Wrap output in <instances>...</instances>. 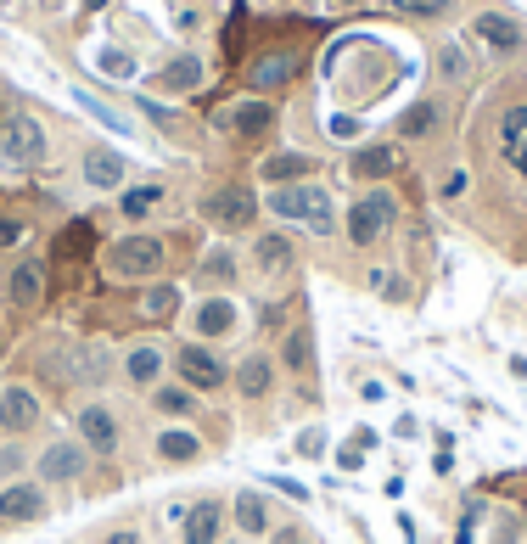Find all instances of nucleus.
I'll return each mask as SVG.
<instances>
[{
	"mask_svg": "<svg viewBox=\"0 0 527 544\" xmlns=\"http://www.w3.org/2000/svg\"><path fill=\"white\" fill-rule=\"evenodd\" d=\"M191 326H197V337H225V331H236V303H230L225 292L202 298L197 315H191Z\"/></svg>",
	"mask_w": 527,
	"mask_h": 544,
	"instance_id": "nucleus-19",
	"label": "nucleus"
},
{
	"mask_svg": "<svg viewBox=\"0 0 527 544\" xmlns=\"http://www.w3.org/2000/svg\"><path fill=\"white\" fill-rule=\"evenodd\" d=\"M197 455H202L197 432H186V427H163L157 432V460H163V466H191Z\"/></svg>",
	"mask_w": 527,
	"mask_h": 544,
	"instance_id": "nucleus-20",
	"label": "nucleus"
},
{
	"mask_svg": "<svg viewBox=\"0 0 527 544\" xmlns=\"http://www.w3.org/2000/svg\"><path fill=\"white\" fill-rule=\"evenodd\" d=\"M359 393H365V404H382V399H387V387H382V382H365Z\"/></svg>",
	"mask_w": 527,
	"mask_h": 544,
	"instance_id": "nucleus-47",
	"label": "nucleus"
},
{
	"mask_svg": "<svg viewBox=\"0 0 527 544\" xmlns=\"http://www.w3.org/2000/svg\"><path fill=\"white\" fill-rule=\"evenodd\" d=\"M449 466H455V449L443 444V449H438V455H432V472H438V477H443V472H449Z\"/></svg>",
	"mask_w": 527,
	"mask_h": 544,
	"instance_id": "nucleus-44",
	"label": "nucleus"
},
{
	"mask_svg": "<svg viewBox=\"0 0 527 544\" xmlns=\"http://www.w3.org/2000/svg\"><path fill=\"white\" fill-rule=\"evenodd\" d=\"M169 264V247L157 242V236H118L113 247H107V270L124 275V281H146V275H157Z\"/></svg>",
	"mask_w": 527,
	"mask_h": 544,
	"instance_id": "nucleus-2",
	"label": "nucleus"
},
{
	"mask_svg": "<svg viewBox=\"0 0 527 544\" xmlns=\"http://www.w3.org/2000/svg\"><path fill=\"white\" fill-rule=\"evenodd\" d=\"M253 264L258 270H286V264H292V242L275 236V230H264V236L253 242Z\"/></svg>",
	"mask_w": 527,
	"mask_h": 544,
	"instance_id": "nucleus-29",
	"label": "nucleus"
},
{
	"mask_svg": "<svg viewBox=\"0 0 527 544\" xmlns=\"http://www.w3.org/2000/svg\"><path fill=\"white\" fill-rule=\"evenodd\" d=\"M107 544H141V533H129V528H118V533H107Z\"/></svg>",
	"mask_w": 527,
	"mask_h": 544,
	"instance_id": "nucleus-48",
	"label": "nucleus"
},
{
	"mask_svg": "<svg viewBox=\"0 0 527 544\" xmlns=\"http://www.w3.org/2000/svg\"><path fill=\"white\" fill-rule=\"evenodd\" d=\"M40 158H45L40 118H29V113L6 118V124H0V163H6V169H34Z\"/></svg>",
	"mask_w": 527,
	"mask_h": 544,
	"instance_id": "nucleus-4",
	"label": "nucleus"
},
{
	"mask_svg": "<svg viewBox=\"0 0 527 544\" xmlns=\"http://www.w3.org/2000/svg\"><path fill=\"white\" fill-rule=\"evenodd\" d=\"M197 281H202V287H219V292H225L230 281H236V253H230V247H214V253L197 264Z\"/></svg>",
	"mask_w": 527,
	"mask_h": 544,
	"instance_id": "nucleus-27",
	"label": "nucleus"
},
{
	"mask_svg": "<svg viewBox=\"0 0 527 544\" xmlns=\"http://www.w3.org/2000/svg\"><path fill=\"white\" fill-rule=\"evenodd\" d=\"M382 6H387V12H399V17H421V23L455 12V0H382Z\"/></svg>",
	"mask_w": 527,
	"mask_h": 544,
	"instance_id": "nucleus-33",
	"label": "nucleus"
},
{
	"mask_svg": "<svg viewBox=\"0 0 527 544\" xmlns=\"http://www.w3.org/2000/svg\"><path fill=\"white\" fill-rule=\"evenodd\" d=\"M354 129H359L354 118H331V135H337V141H348V135H354Z\"/></svg>",
	"mask_w": 527,
	"mask_h": 544,
	"instance_id": "nucleus-45",
	"label": "nucleus"
},
{
	"mask_svg": "<svg viewBox=\"0 0 527 544\" xmlns=\"http://www.w3.org/2000/svg\"><path fill=\"white\" fill-rule=\"evenodd\" d=\"M101 371H107V354H101L96 343L79 348V376H90V382H101Z\"/></svg>",
	"mask_w": 527,
	"mask_h": 544,
	"instance_id": "nucleus-37",
	"label": "nucleus"
},
{
	"mask_svg": "<svg viewBox=\"0 0 527 544\" xmlns=\"http://www.w3.org/2000/svg\"><path fill=\"white\" fill-rule=\"evenodd\" d=\"M6 298L17 303V309H34V303L45 298V264L40 258H23L12 270V281H6Z\"/></svg>",
	"mask_w": 527,
	"mask_h": 544,
	"instance_id": "nucleus-18",
	"label": "nucleus"
},
{
	"mask_svg": "<svg viewBox=\"0 0 527 544\" xmlns=\"http://www.w3.org/2000/svg\"><path fill=\"white\" fill-rule=\"evenodd\" d=\"M348 174L354 180H387V174H399V146H387V141L359 146L354 158H348Z\"/></svg>",
	"mask_w": 527,
	"mask_h": 544,
	"instance_id": "nucleus-15",
	"label": "nucleus"
},
{
	"mask_svg": "<svg viewBox=\"0 0 527 544\" xmlns=\"http://www.w3.org/2000/svg\"><path fill=\"white\" fill-rule=\"evenodd\" d=\"M337 466H342V472H359V466H365V449H359V444H348V449L337 455Z\"/></svg>",
	"mask_w": 527,
	"mask_h": 544,
	"instance_id": "nucleus-39",
	"label": "nucleus"
},
{
	"mask_svg": "<svg viewBox=\"0 0 527 544\" xmlns=\"http://www.w3.org/2000/svg\"><path fill=\"white\" fill-rule=\"evenodd\" d=\"M516 169H522V174H527V146H522V158H516Z\"/></svg>",
	"mask_w": 527,
	"mask_h": 544,
	"instance_id": "nucleus-49",
	"label": "nucleus"
},
{
	"mask_svg": "<svg viewBox=\"0 0 527 544\" xmlns=\"http://www.w3.org/2000/svg\"><path fill=\"white\" fill-rule=\"evenodd\" d=\"M202 219L214 230H247L258 219V197L247 186H214L202 197Z\"/></svg>",
	"mask_w": 527,
	"mask_h": 544,
	"instance_id": "nucleus-5",
	"label": "nucleus"
},
{
	"mask_svg": "<svg viewBox=\"0 0 527 544\" xmlns=\"http://www.w3.org/2000/svg\"><path fill=\"white\" fill-rule=\"evenodd\" d=\"M270 214L292 219V225H309L314 236H331L337 230V208H331V191L303 180V186H275L270 191Z\"/></svg>",
	"mask_w": 527,
	"mask_h": 544,
	"instance_id": "nucleus-1",
	"label": "nucleus"
},
{
	"mask_svg": "<svg viewBox=\"0 0 527 544\" xmlns=\"http://www.w3.org/2000/svg\"><path fill=\"white\" fill-rule=\"evenodd\" d=\"M85 460H90V449L79 444V438L45 444V455H40V483H73V477H85Z\"/></svg>",
	"mask_w": 527,
	"mask_h": 544,
	"instance_id": "nucleus-11",
	"label": "nucleus"
},
{
	"mask_svg": "<svg viewBox=\"0 0 527 544\" xmlns=\"http://www.w3.org/2000/svg\"><path fill=\"white\" fill-rule=\"evenodd\" d=\"M371 287L382 292L387 303H404V298H410V281H404L399 270H376V275H371Z\"/></svg>",
	"mask_w": 527,
	"mask_h": 544,
	"instance_id": "nucleus-35",
	"label": "nucleus"
},
{
	"mask_svg": "<svg viewBox=\"0 0 527 544\" xmlns=\"http://www.w3.org/2000/svg\"><path fill=\"white\" fill-rule=\"evenodd\" d=\"M236 528H242L247 539H258V533L270 528V505H264V494H253V488L236 494Z\"/></svg>",
	"mask_w": 527,
	"mask_h": 544,
	"instance_id": "nucleus-26",
	"label": "nucleus"
},
{
	"mask_svg": "<svg viewBox=\"0 0 527 544\" xmlns=\"http://www.w3.org/2000/svg\"><path fill=\"white\" fill-rule=\"evenodd\" d=\"M438 118H443L438 101H415L410 113L399 118V135H404V141H421V135H432V129H438Z\"/></svg>",
	"mask_w": 527,
	"mask_h": 544,
	"instance_id": "nucleus-28",
	"label": "nucleus"
},
{
	"mask_svg": "<svg viewBox=\"0 0 527 544\" xmlns=\"http://www.w3.org/2000/svg\"><path fill=\"white\" fill-rule=\"evenodd\" d=\"M214 124H219V129H230L236 141H264V135L275 129V107L253 96V101H236V107H225V113H219Z\"/></svg>",
	"mask_w": 527,
	"mask_h": 544,
	"instance_id": "nucleus-9",
	"label": "nucleus"
},
{
	"mask_svg": "<svg viewBox=\"0 0 527 544\" xmlns=\"http://www.w3.org/2000/svg\"><path fill=\"white\" fill-rule=\"evenodd\" d=\"M258 174H264V186H303V180H309V174H314V158H309V152H275V158H264V169H258Z\"/></svg>",
	"mask_w": 527,
	"mask_h": 544,
	"instance_id": "nucleus-16",
	"label": "nucleus"
},
{
	"mask_svg": "<svg viewBox=\"0 0 527 544\" xmlns=\"http://www.w3.org/2000/svg\"><path fill=\"white\" fill-rule=\"evenodd\" d=\"M438 73L449 79V85H466V79H471V62H466V51H460L455 40H449V45L438 51Z\"/></svg>",
	"mask_w": 527,
	"mask_h": 544,
	"instance_id": "nucleus-34",
	"label": "nucleus"
},
{
	"mask_svg": "<svg viewBox=\"0 0 527 544\" xmlns=\"http://www.w3.org/2000/svg\"><path fill=\"white\" fill-rule=\"evenodd\" d=\"M180 528H186V533H180L186 544H219V533H225V505H219V500H197Z\"/></svg>",
	"mask_w": 527,
	"mask_h": 544,
	"instance_id": "nucleus-14",
	"label": "nucleus"
},
{
	"mask_svg": "<svg viewBox=\"0 0 527 544\" xmlns=\"http://www.w3.org/2000/svg\"><path fill=\"white\" fill-rule=\"evenodd\" d=\"M292 73H298V57H292V51H270V57L253 62V73H247V79H253L258 90H281Z\"/></svg>",
	"mask_w": 527,
	"mask_h": 544,
	"instance_id": "nucleus-22",
	"label": "nucleus"
},
{
	"mask_svg": "<svg viewBox=\"0 0 527 544\" xmlns=\"http://www.w3.org/2000/svg\"><path fill=\"white\" fill-rule=\"evenodd\" d=\"M17 236H23V225H17V219H0V247H12Z\"/></svg>",
	"mask_w": 527,
	"mask_h": 544,
	"instance_id": "nucleus-43",
	"label": "nucleus"
},
{
	"mask_svg": "<svg viewBox=\"0 0 527 544\" xmlns=\"http://www.w3.org/2000/svg\"><path fill=\"white\" fill-rule=\"evenodd\" d=\"M118 208H124V219H146L152 208H163V186H129Z\"/></svg>",
	"mask_w": 527,
	"mask_h": 544,
	"instance_id": "nucleus-32",
	"label": "nucleus"
},
{
	"mask_svg": "<svg viewBox=\"0 0 527 544\" xmlns=\"http://www.w3.org/2000/svg\"><path fill=\"white\" fill-rule=\"evenodd\" d=\"M258 326H281V303H264V309H258Z\"/></svg>",
	"mask_w": 527,
	"mask_h": 544,
	"instance_id": "nucleus-42",
	"label": "nucleus"
},
{
	"mask_svg": "<svg viewBox=\"0 0 527 544\" xmlns=\"http://www.w3.org/2000/svg\"><path fill=\"white\" fill-rule=\"evenodd\" d=\"M393 219H399L393 191H371V197H359L354 208H348V242H354V247H376L387 230H393Z\"/></svg>",
	"mask_w": 527,
	"mask_h": 544,
	"instance_id": "nucleus-3",
	"label": "nucleus"
},
{
	"mask_svg": "<svg viewBox=\"0 0 527 544\" xmlns=\"http://www.w3.org/2000/svg\"><path fill=\"white\" fill-rule=\"evenodd\" d=\"M522 146H527V101H516V107H505V118H499V152L516 163Z\"/></svg>",
	"mask_w": 527,
	"mask_h": 544,
	"instance_id": "nucleus-23",
	"label": "nucleus"
},
{
	"mask_svg": "<svg viewBox=\"0 0 527 544\" xmlns=\"http://www.w3.org/2000/svg\"><path fill=\"white\" fill-rule=\"evenodd\" d=\"M157 371H163V348H152V343H135V348L124 354V376H129V382L152 387V382H157Z\"/></svg>",
	"mask_w": 527,
	"mask_h": 544,
	"instance_id": "nucleus-25",
	"label": "nucleus"
},
{
	"mask_svg": "<svg viewBox=\"0 0 527 544\" xmlns=\"http://www.w3.org/2000/svg\"><path fill=\"white\" fill-rule=\"evenodd\" d=\"M141 309H146V320H174V309H180V287H174V281H157V287L141 298Z\"/></svg>",
	"mask_w": 527,
	"mask_h": 544,
	"instance_id": "nucleus-31",
	"label": "nucleus"
},
{
	"mask_svg": "<svg viewBox=\"0 0 527 544\" xmlns=\"http://www.w3.org/2000/svg\"><path fill=\"white\" fill-rule=\"evenodd\" d=\"M331 6H365V0H331Z\"/></svg>",
	"mask_w": 527,
	"mask_h": 544,
	"instance_id": "nucleus-50",
	"label": "nucleus"
},
{
	"mask_svg": "<svg viewBox=\"0 0 527 544\" xmlns=\"http://www.w3.org/2000/svg\"><path fill=\"white\" fill-rule=\"evenodd\" d=\"M85 186H96V191H118L124 186V174H129V163L118 158L113 146H85Z\"/></svg>",
	"mask_w": 527,
	"mask_h": 544,
	"instance_id": "nucleus-13",
	"label": "nucleus"
},
{
	"mask_svg": "<svg viewBox=\"0 0 527 544\" xmlns=\"http://www.w3.org/2000/svg\"><path fill=\"white\" fill-rule=\"evenodd\" d=\"M309 359H314V331L309 326H292V331H286V343H281V365H286V371H309Z\"/></svg>",
	"mask_w": 527,
	"mask_h": 544,
	"instance_id": "nucleus-30",
	"label": "nucleus"
},
{
	"mask_svg": "<svg viewBox=\"0 0 527 544\" xmlns=\"http://www.w3.org/2000/svg\"><path fill=\"white\" fill-rule=\"evenodd\" d=\"M438 191H443V197H460V191H466V174H449V180H443Z\"/></svg>",
	"mask_w": 527,
	"mask_h": 544,
	"instance_id": "nucleus-46",
	"label": "nucleus"
},
{
	"mask_svg": "<svg viewBox=\"0 0 527 544\" xmlns=\"http://www.w3.org/2000/svg\"><path fill=\"white\" fill-rule=\"evenodd\" d=\"M141 107H146V118H152V124L174 129V113H169V107H157V101H141Z\"/></svg>",
	"mask_w": 527,
	"mask_h": 544,
	"instance_id": "nucleus-40",
	"label": "nucleus"
},
{
	"mask_svg": "<svg viewBox=\"0 0 527 544\" xmlns=\"http://www.w3.org/2000/svg\"><path fill=\"white\" fill-rule=\"evenodd\" d=\"M152 410L157 416H191V410H197V393H191L186 382H163V387H152Z\"/></svg>",
	"mask_w": 527,
	"mask_h": 544,
	"instance_id": "nucleus-24",
	"label": "nucleus"
},
{
	"mask_svg": "<svg viewBox=\"0 0 527 544\" xmlns=\"http://www.w3.org/2000/svg\"><path fill=\"white\" fill-rule=\"evenodd\" d=\"M40 393L34 387H23V382H12V387H0V432H34L40 427Z\"/></svg>",
	"mask_w": 527,
	"mask_h": 544,
	"instance_id": "nucleus-10",
	"label": "nucleus"
},
{
	"mask_svg": "<svg viewBox=\"0 0 527 544\" xmlns=\"http://www.w3.org/2000/svg\"><path fill=\"white\" fill-rule=\"evenodd\" d=\"M275 387V359L270 354H247L242 365H236V393L242 399H270Z\"/></svg>",
	"mask_w": 527,
	"mask_h": 544,
	"instance_id": "nucleus-17",
	"label": "nucleus"
},
{
	"mask_svg": "<svg viewBox=\"0 0 527 544\" xmlns=\"http://www.w3.org/2000/svg\"><path fill=\"white\" fill-rule=\"evenodd\" d=\"M96 62H101V73H113V79H135V57H124L118 45H107Z\"/></svg>",
	"mask_w": 527,
	"mask_h": 544,
	"instance_id": "nucleus-36",
	"label": "nucleus"
},
{
	"mask_svg": "<svg viewBox=\"0 0 527 544\" xmlns=\"http://www.w3.org/2000/svg\"><path fill=\"white\" fill-rule=\"evenodd\" d=\"M471 40L483 45L488 57H516V51L527 45V34H522V23L505 17V12H477L471 17Z\"/></svg>",
	"mask_w": 527,
	"mask_h": 544,
	"instance_id": "nucleus-7",
	"label": "nucleus"
},
{
	"mask_svg": "<svg viewBox=\"0 0 527 544\" xmlns=\"http://www.w3.org/2000/svg\"><path fill=\"white\" fill-rule=\"evenodd\" d=\"M79 444H85L90 455H113L118 449V416L107 404H85V410H79Z\"/></svg>",
	"mask_w": 527,
	"mask_h": 544,
	"instance_id": "nucleus-12",
	"label": "nucleus"
},
{
	"mask_svg": "<svg viewBox=\"0 0 527 544\" xmlns=\"http://www.w3.org/2000/svg\"><path fill=\"white\" fill-rule=\"evenodd\" d=\"M45 511H51V505H45L40 483H6L0 488V528H29Z\"/></svg>",
	"mask_w": 527,
	"mask_h": 544,
	"instance_id": "nucleus-8",
	"label": "nucleus"
},
{
	"mask_svg": "<svg viewBox=\"0 0 527 544\" xmlns=\"http://www.w3.org/2000/svg\"><path fill=\"white\" fill-rule=\"evenodd\" d=\"M174 371L186 376L191 393H214V387H225V382H230L225 359H219L208 343H186V348H174Z\"/></svg>",
	"mask_w": 527,
	"mask_h": 544,
	"instance_id": "nucleus-6",
	"label": "nucleus"
},
{
	"mask_svg": "<svg viewBox=\"0 0 527 544\" xmlns=\"http://www.w3.org/2000/svg\"><path fill=\"white\" fill-rule=\"evenodd\" d=\"M298 455L303 460H320V455H326V432H320V427H303L298 432Z\"/></svg>",
	"mask_w": 527,
	"mask_h": 544,
	"instance_id": "nucleus-38",
	"label": "nucleus"
},
{
	"mask_svg": "<svg viewBox=\"0 0 527 544\" xmlns=\"http://www.w3.org/2000/svg\"><path fill=\"white\" fill-rule=\"evenodd\" d=\"M197 85H202V57H191V51H180L169 68L157 73V90H174V96H186Z\"/></svg>",
	"mask_w": 527,
	"mask_h": 544,
	"instance_id": "nucleus-21",
	"label": "nucleus"
},
{
	"mask_svg": "<svg viewBox=\"0 0 527 544\" xmlns=\"http://www.w3.org/2000/svg\"><path fill=\"white\" fill-rule=\"evenodd\" d=\"M270 544H314V539H309V533H303V528H281V533H275Z\"/></svg>",
	"mask_w": 527,
	"mask_h": 544,
	"instance_id": "nucleus-41",
	"label": "nucleus"
}]
</instances>
